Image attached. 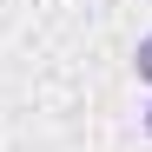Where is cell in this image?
Here are the masks:
<instances>
[{
  "instance_id": "obj_2",
  "label": "cell",
  "mask_w": 152,
  "mask_h": 152,
  "mask_svg": "<svg viewBox=\"0 0 152 152\" xmlns=\"http://www.w3.org/2000/svg\"><path fill=\"white\" fill-rule=\"evenodd\" d=\"M145 132H152V99H145Z\"/></svg>"
},
{
  "instance_id": "obj_1",
  "label": "cell",
  "mask_w": 152,
  "mask_h": 152,
  "mask_svg": "<svg viewBox=\"0 0 152 152\" xmlns=\"http://www.w3.org/2000/svg\"><path fill=\"white\" fill-rule=\"evenodd\" d=\"M132 73H139V80H145V86H152V33L139 40V53H132Z\"/></svg>"
}]
</instances>
